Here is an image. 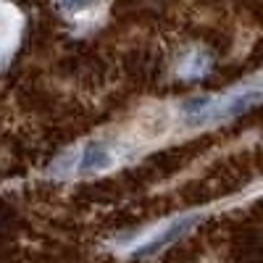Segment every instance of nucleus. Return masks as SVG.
<instances>
[{
	"label": "nucleus",
	"instance_id": "obj_3",
	"mask_svg": "<svg viewBox=\"0 0 263 263\" xmlns=\"http://www.w3.org/2000/svg\"><path fill=\"white\" fill-rule=\"evenodd\" d=\"M95 0H69V8L71 11H82V8H90Z\"/></svg>",
	"mask_w": 263,
	"mask_h": 263
},
{
	"label": "nucleus",
	"instance_id": "obj_2",
	"mask_svg": "<svg viewBox=\"0 0 263 263\" xmlns=\"http://www.w3.org/2000/svg\"><path fill=\"white\" fill-rule=\"evenodd\" d=\"M111 166V156L103 145H87L82 156V168L84 171H103Z\"/></svg>",
	"mask_w": 263,
	"mask_h": 263
},
{
	"label": "nucleus",
	"instance_id": "obj_1",
	"mask_svg": "<svg viewBox=\"0 0 263 263\" xmlns=\"http://www.w3.org/2000/svg\"><path fill=\"white\" fill-rule=\"evenodd\" d=\"M197 221H200V216H184V218H179V221H174L161 237H156L153 242H147V245H142L137 253H135V258H147V255H156L158 250H163V248H168V245H174L179 237H184L187 234V229H192Z\"/></svg>",
	"mask_w": 263,
	"mask_h": 263
}]
</instances>
